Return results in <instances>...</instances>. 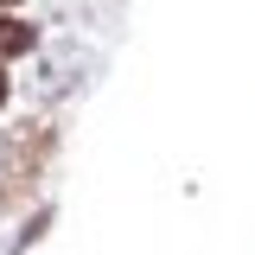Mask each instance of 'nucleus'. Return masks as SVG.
<instances>
[{
	"label": "nucleus",
	"mask_w": 255,
	"mask_h": 255,
	"mask_svg": "<svg viewBox=\"0 0 255 255\" xmlns=\"http://www.w3.org/2000/svg\"><path fill=\"white\" fill-rule=\"evenodd\" d=\"M19 51H32V26H19V19H0V58H19Z\"/></svg>",
	"instance_id": "1"
},
{
	"label": "nucleus",
	"mask_w": 255,
	"mask_h": 255,
	"mask_svg": "<svg viewBox=\"0 0 255 255\" xmlns=\"http://www.w3.org/2000/svg\"><path fill=\"white\" fill-rule=\"evenodd\" d=\"M0 102H6V77H0Z\"/></svg>",
	"instance_id": "2"
},
{
	"label": "nucleus",
	"mask_w": 255,
	"mask_h": 255,
	"mask_svg": "<svg viewBox=\"0 0 255 255\" xmlns=\"http://www.w3.org/2000/svg\"><path fill=\"white\" fill-rule=\"evenodd\" d=\"M0 6H13V0H0Z\"/></svg>",
	"instance_id": "3"
}]
</instances>
